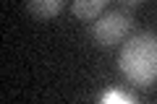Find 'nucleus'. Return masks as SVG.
<instances>
[{
  "instance_id": "nucleus-6",
  "label": "nucleus",
  "mask_w": 157,
  "mask_h": 104,
  "mask_svg": "<svg viewBox=\"0 0 157 104\" xmlns=\"http://www.w3.org/2000/svg\"><path fill=\"white\" fill-rule=\"evenodd\" d=\"M121 3H123V5H128V8H134V5H141L144 0H121Z\"/></svg>"
},
{
  "instance_id": "nucleus-3",
  "label": "nucleus",
  "mask_w": 157,
  "mask_h": 104,
  "mask_svg": "<svg viewBox=\"0 0 157 104\" xmlns=\"http://www.w3.org/2000/svg\"><path fill=\"white\" fill-rule=\"evenodd\" d=\"M26 11L34 18H39V21L55 18L63 11V0H26Z\"/></svg>"
},
{
  "instance_id": "nucleus-4",
  "label": "nucleus",
  "mask_w": 157,
  "mask_h": 104,
  "mask_svg": "<svg viewBox=\"0 0 157 104\" xmlns=\"http://www.w3.org/2000/svg\"><path fill=\"white\" fill-rule=\"evenodd\" d=\"M107 3L110 0H73V16L81 21H94L102 16Z\"/></svg>"
},
{
  "instance_id": "nucleus-1",
  "label": "nucleus",
  "mask_w": 157,
  "mask_h": 104,
  "mask_svg": "<svg viewBox=\"0 0 157 104\" xmlns=\"http://www.w3.org/2000/svg\"><path fill=\"white\" fill-rule=\"evenodd\" d=\"M118 65L128 81L149 86L152 81H157V39L152 34H139L131 42H126Z\"/></svg>"
},
{
  "instance_id": "nucleus-5",
  "label": "nucleus",
  "mask_w": 157,
  "mask_h": 104,
  "mask_svg": "<svg viewBox=\"0 0 157 104\" xmlns=\"http://www.w3.org/2000/svg\"><path fill=\"white\" fill-rule=\"evenodd\" d=\"M102 102L110 104V102H131V99H128V96H123L121 91H107L105 96H102Z\"/></svg>"
},
{
  "instance_id": "nucleus-2",
  "label": "nucleus",
  "mask_w": 157,
  "mask_h": 104,
  "mask_svg": "<svg viewBox=\"0 0 157 104\" xmlns=\"http://www.w3.org/2000/svg\"><path fill=\"white\" fill-rule=\"evenodd\" d=\"M131 31V16L123 11H110L102 13L100 18H94L92 23V39L102 47H110V44L121 42L126 34Z\"/></svg>"
}]
</instances>
